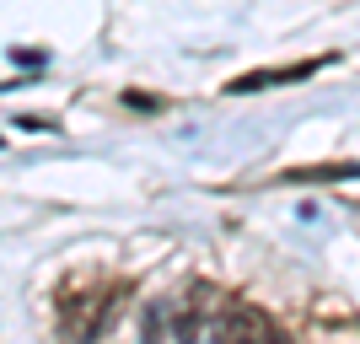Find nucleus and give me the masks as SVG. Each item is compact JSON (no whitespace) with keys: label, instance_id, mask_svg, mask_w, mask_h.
Instances as JSON below:
<instances>
[{"label":"nucleus","instance_id":"2","mask_svg":"<svg viewBox=\"0 0 360 344\" xmlns=\"http://www.w3.org/2000/svg\"><path fill=\"white\" fill-rule=\"evenodd\" d=\"M205 291H194V301L183 296H162L150 301L146 317H140V339L146 344H194L199 339V323H205Z\"/></svg>","mask_w":360,"mask_h":344},{"label":"nucleus","instance_id":"1","mask_svg":"<svg viewBox=\"0 0 360 344\" xmlns=\"http://www.w3.org/2000/svg\"><path fill=\"white\" fill-rule=\"evenodd\" d=\"M129 296V280H81L70 285L60 296V323L70 339H97V333L113 323V312H119V301Z\"/></svg>","mask_w":360,"mask_h":344},{"label":"nucleus","instance_id":"5","mask_svg":"<svg viewBox=\"0 0 360 344\" xmlns=\"http://www.w3.org/2000/svg\"><path fill=\"white\" fill-rule=\"evenodd\" d=\"M360 178V162H323V167H290L280 172V183H349Z\"/></svg>","mask_w":360,"mask_h":344},{"label":"nucleus","instance_id":"4","mask_svg":"<svg viewBox=\"0 0 360 344\" xmlns=\"http://www.w3.org/2000/svg\"><path fill=\"white\" fill-rule=\"evenodd\" d=\"M328 65V54L323 60H296V65H269V70H248V75H237L231 81V97H248V91H269V87H296V81H307V75H317Z\"/></svg>","mask_w":360,"mask_h":344},{"label":"nucleus","instance_id":"3","mask_svg":"<svg viewBox=\"0 0 360 344\" xmlns=\"http://www.w3.org/2000/svg\"><path fill=\"white\" fill-rule=\"evenodd\" d=\"M210 344H290V339L274 329L269 312H258V307L237 301V307H226V312L210 323Z\"/></svg>","mask_w":360,"mask_h":344}]
</instances>
